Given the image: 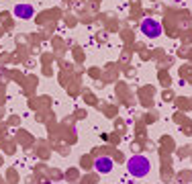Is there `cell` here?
<instances>
[{"label":"cell","instance_id":"1","mask_svg":"<svg viewBox=\"0 0 192 184\" xmlns=\"http://www.w3.org/2000/svg\"><path fill=\"white\" fill-rule=\"evenodd\" d=\"M127 172H129L133 178H145V176L151 172V162H149V157L141 156V153H137V156H131L129 162H127Z\"/></svg>","mask_w":192,"mask_h":184},{"label":"cell","instance_id":"3","mask_svg":"<svg viewBox=\"0 0 192 184\" xmlns=\"http://www.w3.org/2000/svg\"><path fill=\"white\" fill-rule=\"evenodd\" d=\"M96 172H100V174H108V172H112V168H115V164H112V157L108 156H100V157H96Z\"/></svg>","mask_w":192,"mask_h":184},{"label":"cell","instance_id":"2","mask_svg":"<svg viewBox=\"0 0 192 184\" xmlns=\"http://www.w3.org/2000/svg\"><path fill=\"white\" fill-rule=\"evenodd\" d=\"M141 33L145 37H149V39H155V37L162 35V25L155 19H145L141 20Z\"/></svg>","mask_w":192,"mask_h":184},{"label":"cell","instance_id":"4","mask_svg":"<svg viewBox=\"0 0 192 184\" xmlns=\"http://www.w3.org/2000/svg\"><path fill=\"white\" fill-rule=\"evenodd\" d=\"M35 14V8L31 6V4H16L14 6V16H19V19H23V20H27V19H31Z\"/></svg>","mask_w":192,"mask_h":184}]
</instances>
